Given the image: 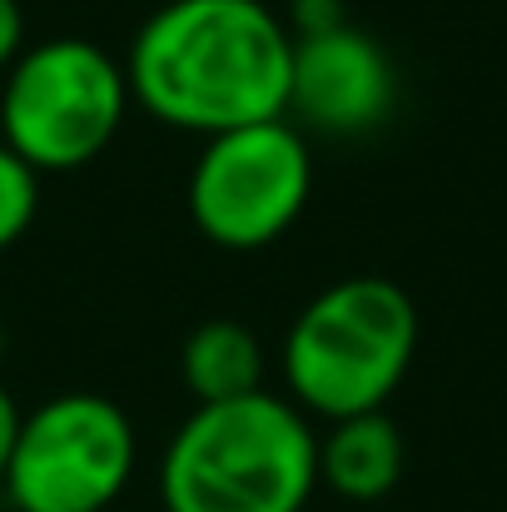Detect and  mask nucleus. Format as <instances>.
<instances>
[{"mask_svg": "<svg viewBox=\"0 0 507 512\" xmlns=\"http://www.w3.org/2000/svg\"><path fill=\"white\" fill-rule=\"evenodd\" d=\"M294 35L264 0H165L125 50L130 100L179 135L289 115Z\"/></svg>", "mask_w": 507, "mask_h": 512, "instance_id": "1", "label": "nucleus"}, {"mask_svg": "<svg viewBox=\"0 0 507 512\" xmlns=\"http://www.w3.org/2000/svg\"><path fill=\"white\" fill-rule=\"evenodd\" d=\"M319 488V433L279 393L194 403L160 458L165 512H304Z\"/></svg>", "mask_w": 507, "mask_h": 512, "instance_id": "2", "label": "nucleus"}, {"mask_svg": "<svg viewBox=\"0 0 507 512\" xmlns=\"http://www.w3.org/2000/svg\"><path fill=\"white\" fill-rule=\"evenodd\" d=\"M418 353V309L383 274L338 279L314 294L284 339L289 403L309 418L378 413Z\"/></svg>", "mask_w": 507, "mask_h": 512, "instance_id": "3", "label": "nucleus"}, {"mask_svg": "<svg viewBox=\"0 0 507 512\" xmlns=\"http://www.w3.org/2000/svg\"><path fill=\"white\" fill-rule=\"evenodd\" d=\"M125 60L85 35L25 45L0 85V140L35 174H70L100 160L130 115Z\"/></svg>", "mask_w": 507, "mask_h": 512, "instance_id": "4", "label": "nucleus"}, {"mask_svg": "<svg viewBox=\"0 0 507 512\" xmlns=\"http://www.w3.org/2000/svg\"><path fill=\"white\" fill-rule=\"evenodd\" d=\"M140 438L105 393H60L20 418L5 468L15 512H105L135 478Z\"/></svg>", "mask_w": 507, "mask_h": 512, "instance_id": "5", "label": "nucleus"}, {"mask_svg": "<svg viewBox=\"0 0 507 512\" xmlns=\"http://www.w3.org/2000/svg\"><path fill=\"white\" fill-rule=\"evenodd\" d=\"M314 194L309 140L289 120L244 125L204 140L189 170V219L194 229L229 254H254L279 244Z\"/></svg>", "mask_w": 507, "mask_h": 512, "instance_id": "6", "label": "nucleus"}, {"mask_svg": "<svg viewBox=\"0 0 507 512\" xmlns=\"http://www.w3.org/2000/svg\"><path fill=\"white\" fill-rule=\"evenodd\" d=\"M398 105V70L378 35L338 25L329 35L294 40L289 65V115L329 140H353L378 130ZM284 115V120H289Z\"/></svg>", "mask_w": 507, "mask_h": 512, "instance_id": "7", "label": "nucleus"}, {"mask_svg": "<svg viewBox=\"0 0 507 512\" xmlns=\"http://www.w3.org/2000/svg\"><path fill=\"white\" fill-rule=\"evenodd\" d=\"M403 463H408L403 433H398V423L383 408L338 418L319 438V483L343 503L388 498L398 488V478H403Z\"/></svg>", "mask_w": 507, "mask_h": 512, "instance_id": "8", "label": "nucleus"}, {"mask_svg": "<svg viewBox=\"0 0 507 512\" xmlns=\"http://www.w3.org/2000/svg\"><path fill=\"white\" fill-rule=\"evenodd\" d=\"M179 378L194 403H229L264 388V348L239 319H204L179 348Z\"/></svg>", "mask_w": 507, "mask_h": 512, "instance_id": "9", "label": "nucleus"}, {"mask_svg": "<svg viewBox=\"0 0 507 512\" xmlns=\"http://www.w3.org/2000/svg\"><path fill=\"white\" fill-rule=\"evenodd\" d=\"M40 214V174L0 140V254L25 239Z\"/></svg>", "mask_w": 507, "mask_h": 512, "instance_id": "10", "label": "nucleus"}, {"mask_svg": "<svg viewBox=\"0 0 507 512\" xmlns=\"http://www.w3.org/2000/svg\"><path fill=\"white\" fill-rule=\"evenodd\" d=\"M284 25L294 40H309V35H329L338 25H348V15H343V0H289Z\"/></svg>", "mask_w": 507, "mask_h": 512, "instance_id": "11", "label": "nucleus"}, {"mask_svg": "<svg viewBox=\"0 0 507 512\" xmlns=\"http://www.w3.org/2000/svg\"><path fill=\"white\" fill-rule=\"evenodd\" d=\"M25 50V10L20 0H0V70H10Z\"/></svg>", "mask_w": 507, "mask_h": 512, "instance_id": "12", "label": "nucleus"}, {"mask_svg": "<svg viewBox=\"0 0 507 512\" xmlns=\"http://www.w3.org/2000/svg\"><path fill=\"white\" fill-rule=\"evenodd\" d=\"M20 408L10 398V388L0 383V483H5V468H10V453H15V433H20Z\"/></svg>", "mask_w": 507, "mask_h": 512, "instance_id": "13", "label": "nucleus"}, {"mask_svg": "<svg viewBox=\"0 0 507 512\" xmlns=\"http://www.w3.org/2000/svg\"><path fill=\"white\" fill-rule=\"evenodd\" d=\"M0 358H5V324H0Z\"/></svg>", "mask_w": 507, "mask_h": 512, "instance_id": "14", "label": "nucleus"}]
</instances>
